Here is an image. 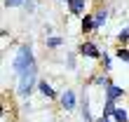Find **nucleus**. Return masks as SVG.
<instances>
[{
    "label": "nucleus",
    "mask_w": 129,
    "mask_h": 122,
    "mask_svg": "<svg viewBox=\"0 0 129 122\" xmlns=\"http://www.w3.org/2000/svg\"><path fill=\"white\" fill-rule=\"evenodd\" d=\"M113 120H115V122H129V110L124 108V106H120V103H117L115 113H113Z\"/></svg>",
    "instance_id": "obj_14"
},
{
    "label": "nucleus",
    "mask_w": 129,
    "mask_h": 122,
    "mask_svg": "<svg viewBox=\"0 0 129 122\" xmlns=\"http://www.w3.org/2000/svg\"><path fill=\"white\" fill-rule=\"evenodd\" d=\"M59 103H61V108L66 113H71L78 108V96H75V92L73 89H63L61 94H59Z\"/></svg>",
    "instance_id": "obj_4"
},
{
    "label": "nucleus",
    "mask_w": 129,
    "mask_h": 122,
    "mask_svg": "<svg viewBox=\"0 0 129 122\" xmlns=\"http://www.w3.org/2000/svg\"><path fill=\"white\" fill-rule=\"evenodd\" d=\"M117 45H129V28H120L117 30Z\"/></svg>",
    "instance_id": "obj_17"
},
{
    "label": "nucleus",
    "mask_w": 129,
    "mask_h": 122,
    "mask_svg": "<svg viewBox=\"0 0 129 122\" xmlns=\"http://www.w3.org/2000/svg\"><path fill=\"white\" fill-rule=\"evenodd\" d=\"M38 64L31 66L28 71H24L21 75H17V96L19 99H31L33 92H38Z\"/></svg>",
    "instance_id": "obj_1"
},
{
    "label": "nucleus",
    "mask_w": 129,
    "mask_h": 122,
    "mask_svg": "<svg viewBox=\"0 0 129 122\" xmlns=\"http://www.w3.org/2000/svg\"><path fill=\"white\" fill-rule=\"evenodd\" d=\"M26 0H3V5L7 7V10H12V7H24Z\"/></svg>",
    "instance_id": "obj_19"
},
{
    "label": "nucleus",
    "mask_w": 129,
    "mask_h": 122,
    "mask_svg": "<svg viewBox=\"0 0 129 122\" xmlns=\"http://www.w3.org/2000/svg\"><path fill=\"white\" fill-rule=\"evenodd\" d=\"M89 85H94V87H108L110 85V78H108V73H94L92 78H89Z\"/></svg>",
    "instance_id": "obj_10"
},
{
    "label": "nucleus",
    "mask_w": 129,
    "mask_h": 122,
    "mask_svg": "<svg viewBox=\"0 0 129 122\" xmlns=\"http://www.w3.org/2000/svg\"><path fill=\"white\" fill-rule=\"evenodd\" d=\"M99 64L103 66V71H106V73H110V71H113V56L108 54V52H103V54H101V59H99Z\"/></svg>",
    "instance_id": "obj_16"
},
{
    "label": "nucleus",
    "mask_w": 129,
    "mask_h": 122,
    "mask_svg": "<svg viewBox=\"0 0 129 122\" xmlns=\"http://www.w3.org/2000/svg\"><path fill=\"white\" fill-rule=\"evenodd\" d=\"M63 42H66V38L63 35H45V47L47 49H59V47H63Z\"/></svg>",
    "instance_id": "obj_9"
},
{
    "label": "nucleus",
    "mask_w": 129,
    "mask_h": 122,
    "mask_svg": "<svg viewBox=\"0 0 129 122\" xmlns=\"http://www.w3.org/2000/svg\"><path fill=\"white\" fill-rule=\"evenodd\" d=\"M59 3H68V0H59Z\"/></svg>",
    "instance_id": "obj_23"
},
{
    "label": "nucleus",
    "mask_w": 129,
    "mask_h": 122,
    "mask_svg": "<svg viewBox=\"0 0 129 122\" xmlns=\"http://www.w3.org/2000/svg\"><path fill=\"white\" fill-rule=\"evenodd\" d=\"M103 96L106 99H113V101H122V99H124V89L120 87V85H113V82H110V85L103 89Z\"/></svg>",
    "instance_id": "obj_8"
},
{
    "label": "nucleus",
    "mask_w": 129,
    "mask_h": 122,
    "mask_svg": "<svg viewBox=\"0 0 129 122\" xmlns=\"http://www.w3.org/2000/svg\"><path fill=\"white\" fill-rule=\"evenodd\" d=\"M42 33H45V35H52V33H54V28H52V24H45V26H42Z\"/></svg>",
    "instance_id": "obj_21"
},
{
    "label": "nucleus",
    "mask_w": 129,
    "mask_h": 122,
    "mask_svg": "<svg viewBox=\"0 0 129 122\" xmlns=\"http://www.w3.org/2000/svg\"><path fill=\"white\" fill-rule=\"evenodd\" d=\"M96 122H115V120H113V117H106V115H99Z\"/></svg>",
    "instance_id": "obj_22"
},
{
    "label": "nucleus",
    "mask_w": 129,
    "mask_h": 122,
    "mask_svg": "<svg viewBox=\"0 0 129 122\" xmlns=\"http://www.w3.org/2000/svg\"><path fill=\"white\" fill-rule=\"evenodd\" d=\"M108 17H110V12L108 10H106V7H103V10H96L94 12V21H96V30H101L106 24H108Z\"/></svg>",
    "instance_id": "obj_12"
},
{
    "label": "nucleus",
    "mask_w": 129,
    "mask_h": 122,
    "mask_svg": "<svg viewBox=\"0 0 129 122\" xmlns=\"http://www.w3.org/2000/svg\"><path fill=\"white\" fill-rule=\"evenodd\" d=\"M115 108H117V101H113V99H106V96H103V103H101V115L113 117Z\"/></svg>",
    "instance_id": "obj_13"
},
{
    "label": "nucleus",
    "mask_w": 129,
    "mask_h": 122,
    "mask_svg": "<svg viewBox=\"0 0 129 122\" xmlns=\"http://www.w3.org/2000/svg\"><path fill=\"white\" fill-rule=\"evenodd\" d=\"M78 54H80L82 59H89V61H99L103 52L99 49V45H96L94 40H82V42L78 45Z\"/></svg>",
    "instance_id": "obj_3"
},
{
    "label": "nucleus",
    "mask_w": 129,
    "mask_h": 122,
    "mask_svg": "<svg viewBox=\"0 0 129 122\" xmlns=\"http://www.w3.org/2000/svg\"><path fill=\"white\" fill-rule=\"evenodd\" d=\"M80 117H82V122H96L94 115H92V110H89V99H87V94H85V99H82V103H80Z\"/></svg>",
    "instance_id": "obj_11"
},
{
    "label": "nucleus",
    "mask_w": 129,
    "mask_h": 122,
    "mask_svg": "<svg viewBox=\"0 0 129 122\" xmlns=\"http://www.w3.org/2000/svg\"><path fill=\"white\" fill-rule=\"evenodd\" d=\"M87 5H89V0H68L66 3L68 12H71L73 17H82V14L87 12Z\"/></svg>",
    "instance_id": "obj_6"
},
{
    "label": "nucleus",
    "mask_w": 129,
    "mask_h": 122,
    "mask_svg": "<svg viewBox=\"0 0 129 122\" xmlns=\"http://www.w3.org/2000/svg\"><path fill=\"white\" fill-rule=\"evenodd\" d=\"M35 52H33V45L31 42H24L21 47L17 49V54L12 59V73L14 75H21L24 71H28L31 66H35Z\"/></svg>",
    "instance_id": "obj_2"
},
{
    "label": "nucleus",
    "mask_w": 129,
    "mask_h": 122,
    "mask_svg": "<svg viewBox=\"0 0 129 122\" xmlns=\"http://www.w3.org/2000/svg\"><path fill=\"white\" fill-rule=\"evenodd\" d=\"M115 59H117V61H124V64H129V45H117Z\"/></svg>",
    "instance_id": "obj_15"
},
{
    "label": "nucleus",
    "mask_w": 129,
    "mask_h": 122,
    "mask_svg": "<svg viewBox=\"0 0 129 122\" xmlns=\"http://www.w3.org/2000/svg\"><path fill=\"white\" fill-rule=\"evenodd\" d=\"M80 28H82V33L89 35V33H96V21H94V12L89 14L85 12L82 14V19H80Z\"/></svg>",
    "instance_id": "obj_7"
},
{
    "label": "nucleus",
    "mask_w": 129,
    "mask_h": 122,
    "mask_svg": "<svg viewBox=\"0 0 129 122\" xmlns=\"http://www.w3.org/2000/svg\"><path fill=\"white\" fill-rule=\"evenodd\" d=\"M66 68H71V71L78 68V59H75V54H66Z\"/></svg>",
    "instance_id": "obj_18"
},
{
    "label": "nucleus",
    "mask_w": 129,
    "mask_h": 122,
    "mask_svg": "<svg viewBox=\"0 0 129 122\" xmlns=\"http://www.w3.org/2000/svg\"><path fill=\"white\" fill-rule=\"evenodd\" d=\"M35 7H38V0H26L24 3V10L31 14V12H35Z\"/></svg>",
    "instance_id": "obj_20"
},
{
    "label": "nucleus",
    "mask_w": 129,
    "mask_h": 122,
    "mask_svg": "<svg viewBox=\"0 0 129 122\" xmlns=\"http://www.w3.org/2000/svg\"><path fill=\"white\" fill-rule=\"evenodd\" d=\"M38 94H40L42 99H47V101L59 99V92L52 87V82H47V80H40V82H38Z\"/></svg>",
    "instance_id": "obj_5"
}]
</instances>
